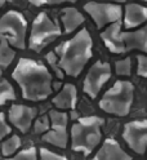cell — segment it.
<instances>
[{
    "label": "cell",
    "mask_w": 147,
    "mask_h": 160,
    "mask_svg": "<svg viewBox=\"0 0 147 160\" xmlns=\"http://www.w3.org/2000/svg\"><path fill=\"white\" fill-rule=\"evenodd\" d=\"M12 78L21 88L26 101H44L53 93V76L47 66L31 58H19L12 72Z\"/></svg>",
    "instance_id": "1"
},
{
    "label": "cell",
    "mask_w": 147,
    "mask_h": 160,
    "mask_svg": "<svg viewBox=\"0 0 147 160\" xmlns=\"http://www.w3.org/2000/svg\"><path fill=\"white\" fill-rule=\"evenodd\" d=\"M58 63L65 75L77 78L93 57V39L88 28H81L71 39L56 48Z\"/></svg>",
    "instance_id": "2"
},
{
    "label": "cell",
    "mask_w": 147,
    "mask_h": 160,
    "mask_svg": "<svg viewBox=\"0 0 147 160\" xmlns=\"http://www.w3.org/2000/svg\"><path fill=\"white\" fill-rule=\"evenodd\" d=\"M105 120L100 116L80 118L71 127V148L75 152L91 155L102 139Z\"/></svg>",
    "instance_id": "3"
},
{
    "label": "cell",
    "mask_w": 147,
    "mask_h": 160,
    "mask_svg": "<svg viewBox=\"0 0 147 160\" xmlns=\"http://www.w3.org/2000/svg\"><path fill=\"white\" fill-rule=\"evenodd\" d=\"M134 99V85L129 80H117L103 93L98 106L107 114L115 116H126Z\"/></svg>",
    "instance_id": "4"
},
{
    "label": "cell",
    "mask_w": 147,
    "mask_h": 160,
    "mask_svg": "<svg viewBox=\"0 0 147 160\" xmlns=\"http://www.w3.org/2000/svg\"><path fill=\"white\" fill-rule=\"evenodd\" d=\"M61 35L62 31L60 26L45 12H40L32 21L28 36V48L34 52H42L48 44H51Z\"/></svg>",
    "instance_id": "5"
},
{
    "label": "cell",
    "mask_w": 147,
    "mask_h": 160,
    "mask_svg": "<svg viewBox=\"0 0 147 160\" xmlns=\"http://www.w3.org/2000/svg\"><path fill=\"white\" fill-rule=\"evenodd\" d=\"M27 21L18 11H8L0 18V40H7L13 48H26Z\"/></svg>",
    "instance_id": "6"
},
{
    "label": "cell",
    "mask_w": 147,
    "mask_h": 160,
    "mask_svg": "<svg viewBox=\"0 0 147 160\" xmlns=\"http://www.w3.org/2000/svg\"><path fill=\"white\" fill-rule=\"evenodd\" d=\"M84 11L91 16L98 30H102L105 26L114 22L121 21L123 17V8L119 4L88 2L84 4Z\"/></svg>",
    "instance_id": "7"
},
{
    "label": "cell",
    "mask_w": 147,
    "mask_h": 160,
    "mask_svg": "<svg viewBox=\"0 0 147 160\" xmlns=\"http://www.w3.org/2000/svg\"><path fill=\"white\" fill-rule=\"evenodd\" d=\"M111 79V66L109 62L97 61L94 62L89 71L86 72L83 82L84 93L92 99L97 98L98 93L101 92L103 85Z\"/></svg>",
    "instance_id": "8"
},
{
    "label": "cell",
    "mask_w": 147,
    "mask_h": 160,
    "mask_svg": "<svg viewBox=\"0 0 147 160\" xmlns=\"http://www.w3.org/2000/svg\"><path fill=\"white\" fill-rule=\"evenodd\" d=\"M123 138L134 152L145 154L147 151V119L126 123L123 129Z\"/></svg>",
    "instance_id": "9"
},
{
    "label": "cell",
    "mask_w": 147,
    "mask_h": 160,
    "mask_svg": "<svg viewBox=\"0 0 147 160\" xmlns=\"http://www.w3.org/2000/svg\"><path fill=\"white\" fill-rule=\"evenodd\" d=\"M36 114H37V110L35 107L14 103L9 108L8 119L11 124H13L19 132L27 133L30 131V128L36 118Z\"/></svg>",
    "instance_id": "10"
},
{
    "label": "cell",
    "mask_w": 147,
    "mask_h": 160,
    "mask_svg": "<svg viewBox=\"0 0 147 160\" xmlns=\"http://www.w3.org/2000/svg\"><path fill=\"white\" fill-rule=\"evenodd\" d=\"M120 40L125 48V52L137 51L147 53V23L134 31H120Z\"/></svg>",
    "instance_id": "11"
},
{
    "label": "cell",
    "mask_w": 147,
    "mask_h": 160,
    "mask_svg": "<svg viewBox=\"0 0 147 160\" xmlns=\"http://www.w3.org/2000/svg\"><path fill=\"white\" fill-rule=\"evenodd\" d=\"M91 160H132V156L114 138H107Z\"/></svg>",
    "instance_id": "12"
},
{
    "label": "cell",
    "mask_w": 147,
    "mask_h": 160,
    "mask_svg": "<svg viewBox=\"0 0 147 160\" xmlns=\"http://www.w3.org/2000/svg\"><path fill=\"white\" fill-rule=\"evenodd\" d=\"M120 31H121V21H117L109 25L101 32V39L103 44L114 54L125 53V48L120 40Z\"/></svg>",
    "instance_id": "13"
},
{
    "label": "cell",
    "mask_w": 147,
    "mask_h": 160,
    "mask_svg": "<svg viewBox=\"0 0 147 160\" xmlns=\"http://www.w3.org/2000/svg\"><path fill=\"white\" fill-rule=\"evenodd\" d=\"M124 12V27L126 30L137 28L147 21V7L135 3L126 4L123 9Z\"/></svg>",
    "instance_id": "14"
},
{
    "label": "cell",
    "mask_w": 147,
    "mask_h": 160,
    "mask_svg": "<svg viewBox=\"0 0 147 160\" xmlns=\"http://www.w3.org/2000/svg\"><path fill=\"white\" fill-rule=\"evenodd\" d=\"M52 103L58 110H74L77 103V89L74 84L66 83L53 98Z\"/></svg>",
    "instance_id": "15"
},
{
    "label": "cell",
    "mask_w": 147,
    "mask_h": 160,
    "mask_svg": "<svg viewBox=\"0 0 147 160\" xmlns=\"http://www.w3.org/2000/svg\"><path fill=\"white\" fill-rule=\"evenodd\" d=\"M43 141L60 148H66L68 142L67 124H51V129L43 134Z\"/></svg>",
    "instance_id": "16"
},
{
    "label": "cell",
    "mask_w": 147,
    "mask_h": 160,
    "mask_svg": "<svg viewBox=\"0 0 147 160\" xmlns=\"http://www.w3.org/2000/svg\"><path fill=\"white\" fill-rule=\"evenodd\" d=\"M85 21L84 16L74 7H67L63 8L61 12V22L63 26V32L65 34H71L72 31L81 26Z\"/></svg>",
    "instance_id": "17"
},
{
    "label": "cell",
    "mask_w": 147,
    "mask_h": 160,
    "mask_svg": "<svg viewBox=\"0 0 147 160\" xmlns=\"http://www.w3.org/2000/svg\"><path fill=\"white\" fill-rule=\"evenodd\" d=\"M16 57V51L7 40H0V67H8L13 62Z\"/></svg>",
    "instance_id": "18"
},
{
    "label": "cell",
    "mask_w": 147,
    "mask_h": 160,
    "mask_svg": "<svg viewBox=\"0 0 147 160\" xmlns=\"http://www.w3.org/2000/svg\"><path fill=\"white\" fill-rule=\"evenodd\" d=\"M21 145H22V141H21V138H19V136H17V134H13L9 138H7L5 141H3V143H2L3 156L9 158V156L14 155L18 151V148L21 147Z\"/></svg>",
    "instance_id": "19"
},
{
    "label": "cell",
    "mask_w": 147,
    "mask_h": 160,
    "mask_svg": "<svg viewBox=\"0 0 147 160\" xmlns=\"http://www.w3.org/2000/svg\"><path fill=\"white\" fill-rule=\"evenodd\" d=\"M16 92L13 85L7 79H0V106L5 105L8 101H14Z\"/></svg>",
    "instance_id": "20"
},
{
    "label": "cell",
    "mask_w": 147,
    "mask_h": 160,
    "mask_svg": "<svg viewBox=\"0 0 147 160\" xmlns=\"http://www.w3.org/2000/svg\"><path fill=\"white\" fill-rule=\"evenodd\" d=\"M45 61L49 63V66L53 68V71H54V74H56V76L58 79L62 80L65 78V72L62 71V68L60 67V63H58V57H57L54 51H51V52H48L45 54Z\"/></svg>",
    "instance_id": "21"
},
{
    "label": "cell",
    "mask_w": 147,
    "mask_h": 160,
    "mask_svg": "<svg viewBox=\"0 0 147 160\" xmlns=\"http://www.w3.org/2000/svg\"><path fill=\"white\" fill-rule=\"evenodd\" d=\"M115 71L120 76H129L132 72V59L130 57H125L115 62Z\"/></svg>",
    "instance_id": "22"
},
{
    "label": "cell",
    "mask_w": 147,
    "mask_h": 160,
    "mask_svg": "<svg viewBox=\"0 0 147 160\" xmlns=\"http://www.w3.org/2000/svg\"><path fill=\"white\" fill-rule=\"evenodd\" d=\"M5 160H37V151L34 146L21 150L19 152H16V155H12L7 158Z\"/></svg>",
    "instance_id": "23"
},
{
    "label": "cell",
    "mask_w": 147,
    "mask_h": 160,
    "mask_svg": "<svg viewBox=\"0 0 147 160\" xmlns=\"http://www.w3.org/2000/svg\"><path fill=\"white\" fill-rule=\"evenodd\" d=\"M34 131L37 134H44L45 132H48L51 129V122H49V116L48 115H43L40 118H37L36 120H34Z\"/></svg>",
    "instance_id": "24"
},
{
    "label": "cell",
    "mask_w": 147,
    "mask_h": 160,
    "mask_svg": "<svg viewBox=\"0 0 147 160\" xmlns=\"http://www.w3.org/2000/svg\"><path fill=\"white\" fill-rule=\"evenodd\" d=\"M39 160H68L66 156L61 155V154H57L52 150H48V148H40L39 150Z\"/></svg>",
    "instance_id": "25"
},
{
    "label": "cell",
    "mask_w": 147,
    "mask_h": 160,
    "mask_svg": "<svg viewBox=\"0 0 147 160\" xmlns=\"http://www.w3.org/2000/svg\"><path fill=\"white\" fill-rule=\"evenodd\" d=\"M137 74L142 78H147V56H137Z\"/></svg>",
    "instance_id": "26"
},
{
    "label": "cell",
    "mask_w": 147,
    "mask_h": 160,
    "mask_svg": "<svg viewBox=\"0 0 147 160\" xmlns=\"http://www.w3.org/2000/svg\"><path fill=\"white\" fill-rule=\"evenodd\" d=\"M28 2L35 7H43V5H58L63 3H75L77 0H28Z\"/></svg>",
    "instance_id": "27"
},
{
    "label": "cell",
    "mask_w": 147,
    "mask_h": 160,
    "mask_svg": "<svg viewBox=\"0 0 147 160\" xmlns=\"http://www.w3.org/2000/svg\"><path fill=\"white\" fill-rule=\"evenodd\" d=\"M11 132H12V128L7 123L5 114L0 111V139L5 138L8 134H11Z\"/></svg>",
    "instance_id": "28"
},
{
    "label": "cell",
    "mask_w": 147,
    "mask_h": 160,
    "mask_svg": "<svg viewBox=\"0 0 147 160\" xmlns=\"http://www.w3.org/2000/svg\"><path fill=\"white\" fill-rule=\"evenodd\" d=\"M111 2H114V3H116V4H120V3H125L126 0H111Z\"/></svg>",
    "instance_id": "29"
},
{
    "label": "cell",
    "mask_w": 147,
    "mask_h": 160,
    "mask_svg": "<svg viewBox=\"0 0 147 160\" xmlns=\"http://www.w3.org/2000/svg\"><path fill=\"white\" fill-rule=\"evenodd\" d=\"M8 2V0H0V8H3V5Z\"/></svg>",
    "instance_id": "30"
},
{
    "label": "cell",
    "mask_w": 147,
    "mask_h": 160,
    "mask_svg": "<svg viewBox=\"0 0 147 160\" xmlns=\"http://www.w3.org/2000/svg\"><path fill=\"white\" fill-rule=\"evenodd\" d=\"M2 74H3V72H2V68H0V78H2Z\"/></svg>",
    "instance_id": "31"
},
{
    "label": "cell",
    "mask_w": 147,
    "mask_h": 160,
    "mask_svg": "<svg viewBox=\"0 0 147 160\" xmlns=\"http://www.w3.org/2000/svg\"><path fill=\"white\" fill-rule=\"evenodd\" d=\"M142 2H147V0H142Z\"/></svg>",
    "instance_id": "32"
},
{
    "label": "cell",
    "mask_w": 147,
    "mask_h": 160,
    "mask_svg": "<svg viewBox=\"0 0 147 160\" xmlns=\"http://www.w3.org/2000/svg\"><path fill=\"white\" fill-rule=\"evenodd\" d=\"M8 2H12V0H8Z\"/></svg>",
    "instance_id": "33"
}]
</instances>
